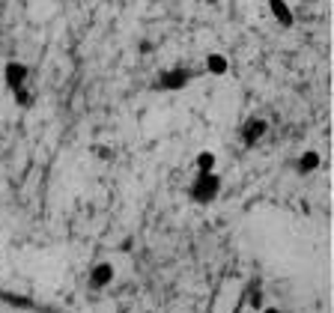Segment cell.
<instances>
[{
    "mask_svg": "<svg viewBox=\"0 0 334 313\" xmlns=\"http://www.w3.org/2000/svg\"><path fill=\"white\" fill-rule=\"evenodd\" d=\"M185 81H188V72H167V75L161 78V87H164V90H179Z\"/></svg>",
    "mask_w": 334,
    "mask_h": 313,
    "instance_id": "obj_3",
    "label": "cell"
},
{
    "mask_svg": "<svg viewBox=\"0 0 334 313\" xmlns=\"http://www.w3.org/2000/svg\"><path fill=\"white\" fill-rule=\"evenodd\" d=\"M209 72L224 75V72H227V60H224L221 54H212V57H209Z\"/></svg>",
    "mask_w": 334,
    "mask_h": 313,
    "instance_id": "obj_6",
    "label": "cell"
},
{
    "mask_svg": "<svg viewBox=\"0 0 334 313\" xmlns=\"http://www.w3.org/2000/svg\"><path fill=\"white\" fill-rule=\"evenodd\" d=\"M212 161H215V155H212V152H203V155L197 158V164H200V170H203V173H209V170H212Z\"/></svg>",
    "mask_w": 334,
    "mask_h": 313,
    "instance_id": "obj_9",
    "label": "cell"
},
{
    "mask_svg": "<svg viewBox=\"0 0 334 313\" xmlns=\"http://www.w3.org/2000/svg\"><path fill=\"white\" fill-rule=\"evenodd\" d=\"M215 194H218V176H212V173H203V176L194 182V188H191V197H194L197 203H209Z\"/></svg>",
    "mask_w": 334,
    "mask_h": 313,
    "instance_id": "obj_1",
    "label": "cell"
},
{
    "mask_svg": "<svg viewBox=\"0 0 334 313\" xmlns=\"http://www.w3.org/2000/svg\"><path fill=\"white\" fill-rule=\"evenodd\" d=\"M6 75H9V87H12V90H18V87H21V78H24L27 72H24L21 66H9V69H6Z\"/></svg>",
    "mask_w": 334,
    "mask_h": 313,
    "instance_id": "obj_5",
    "label": "cell"
},
{
    "mask_svg": "<svg viewBox=\"0 0 334 313\" xmlns=\"http://www.w3.org/2000/svg\"><path fill=\"white\" fill-rule=\"evenodd\" d=\"M272 9L278 12V18H281L284 24H290V21H293V15H290V9H287V6H284L281 0H272Z\"/></svg>",
    "mask_w": 334,
    "mask_h": 313,
    "instance_id": "obj_8",
    "label": "cell"
},
{
    "mask_svg": "<svg viewBox=\"0 0 334 313\" xmlns=\"http://www.w3.org/2000/svg\"><path fill=\"white\" fill-rule=\"evenodd\" d=\"M266 313H278V311H266Z\"/></svg>",
    "mask_w": 334,
    "mask_h": 313,
    "instance_id": "obj_10",
    "label": "cell"
},
{
    "mask_svg": "<svg viewBox=\"0 0 334 313\" xmlns=\"http://www.w3.org/2000/svg\"><path fill=\"white\" fill-rule=\"evenodd\" d=\"M111 275H113V269H111L108 263L96 266V269H93V287H105V284H111Z\"/></svg>",
    "mask_w": 334,
    "mask_h": 313,
    "instance_id": "obj_4",
    "label": "cell"
},
{
    "mask_svg": "<svg viewBox=\"0 0 334 313\" xmlns=\"http://www.w3.org/2000/svg\"><path fill=\"white\" fill-rule=\"evenodd\" d=\"M260 134H266V122L263 119H251V122H245V128H242V140L251 146Z\"/></svg>",
    "mask_w": 334,
    "mask_h": 313,
    "instance_id": "obj_2",
    "label": "cell"
},
{
    "mask_svg": "<svg viewBox=\"0 0 334 313\" xmlns=\"http://www.w3.org/2000/svg\"><path fill=\"white\" fill-rule=\"evenodd\" d=\"M317 164H320V158H317V152H308V155L302 158V164H299V170H302V173H308V170H314Z\"/></svg>",
    "mask_w": 334,
    "mask_h": 313,
    "instance_id": "obj_7",
    "label": "cell"
}]
</instances>
